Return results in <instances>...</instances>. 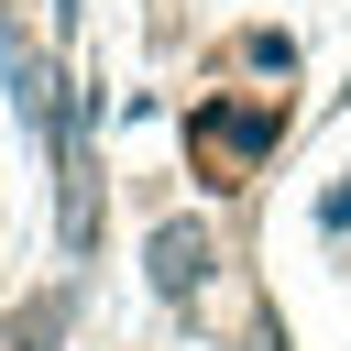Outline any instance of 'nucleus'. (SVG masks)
Masks as SVG:
<instances>
[{
	"instance_id": "nucleus-1",
	"label": "nucleus",
	"mask_w": 351,
	"mask_h": 351,
	"mask_svg": "<svg viewBox=\"0 0 351 351\" xmlns=\"http://www.w3.org/2000/svg\"><path fill=\"white\" fill-rule=\"evenodd\" d=\"M274 132H285L274 110H241V99H208V110H197V165H208V186H241V176H252V165L274 154Z\"/></svg>"
},
{
	"instance_id": "nucleus-2",
	"label": "nucleus",
	"mask_w": 351,
	"mask_h": 351,
	"mask_svg": "<svg viewBox=\"0 0 351 351\" xmlns=\"http://www.w3.org/2000/svg\"><path fill=\"white\" fill-rule=\"evenodd\" d=\"M208 263H219L208 219H165V230H154V296H176V307H186V296L208 285Z\"/></svg>"
},
{
	"instance_id": "nucleus-3",
	"label": "nucleus",
	"mask_w": 351,
	"mask_h": 351,
	"mask_svg": "<svg viewBox=\"0 0 351 351\" xmlns=\"http://www.w3.org/2000/svg\"><path fill=\"white\" fill-rule=\"evenodd\" d=\"M318 219H329V230H351V186H340V197H329V208H318Z\"/></svg>"
}]
</instances>
